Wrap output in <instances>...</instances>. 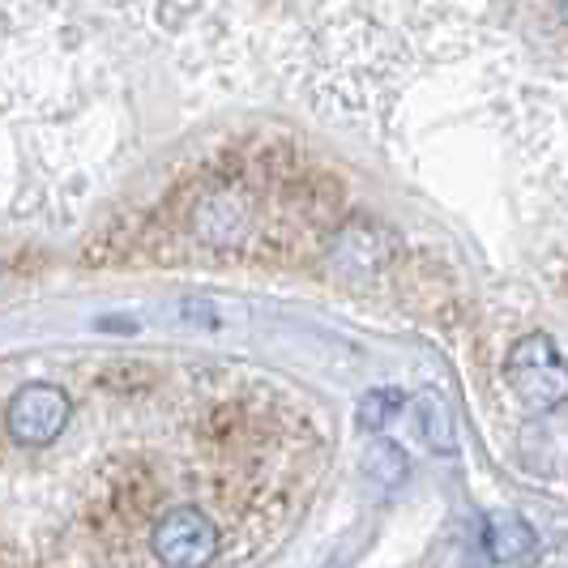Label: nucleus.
<instances>
[{"label":"nucleus","instance_id":"obj_1","mask_svg":"<svg viewBox=\"0 0 568 568\" xmlns=\"http://www.w3.org/2000/svg\"><path fill=\"white\" fill-rule=\"evenodd\" d=\"M505 381L513 398L535 415H551L568 402V359L547 334H526L505 355Z\"/></svg>","mask_w":568,"mask_h":568},{"label":"nucleus","instance_id":"obj_2","mask_svg":"<svg viewBox=\"0 0 568 568\" xmlns=\"http://www.w3.org/2000/svg\"><path fill=\"white\" fill-rule=\"evenodd\" d=\"M69 415H73L69 389H60L52 381H27L4 402V436L22 449H43L64 436Z\"/></svg>","mask_w":568,"mask_h":568},{"label":"nucleus","instance_id":"obj_3","mask_svg":"<svg viewBox=\"0 0 568 568\" xmlns=\"http://www.w3.org/2000/svg\"><path fill=\"white\" fill-rule=\"evenodd\" d=\"M219 526L197 505L163 509L150 526V551L163 568H210L219 560Z\"/></svg>","mask_w":568,"mask_h":568},{"label":"nucleus","instance_id":"obj_4","mask_svg":"<svg viewBox=\"0 0 568 568\" xmlns=\"http://www.w3.org/2000/svg\"><path fill=\"white\" fill-rule=\"evenodd\" d=\"M479 542H484V556L496 565H521L539 551V530L513 509H496L484 517L479 526Z\"/></svg>","mask_w":568,"mask_h":568},{"label":"nucleus","instance_id":"obj_5","mask_svg":"<svg viewBox=\"0 0 568 568\" xmlns=\"http://www.w3.org/2000/svg\"><path fill=\"white\" fill-rule=\"evenodd\" d=\"M410 415H415V432L424 436V445L436 457H449L457 454V424H454V410L449 402L440 398L436 389H424L419 398L410 402Z\"/></svg>","mask_w":568,"mask_h":568},{"label":"nucleus","instance_id":"obj_6","mask_svg":"<svg viewBox=\"0 0 568 568\" xmlns=\"http://www.w3.org/2000/svg\"><path fill=\"white\" fill-rule=\"evenodd\" d=\"M364 475L381 491H402L406 479H410V457L398 440H372L368 454H364Z\"/></svg>","mask_w":568,"mask_h":568},{"label":"nucleus","instance_id":"obj_7","mask_svg":"<svg viewBox=\"0 0 568 568\" xmlns=\"http://www.w3.org/2000/svg\"><path fill=\"white\" fill-rule=\"evenodd\" d=\"M406 406V394H402L398 385H389V389H368L359 406H355V424L364 427V432H381V427H389V419H398V410Z\"/></svg>","mask_w":568,"mask_h":568}]
</instances>
